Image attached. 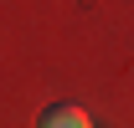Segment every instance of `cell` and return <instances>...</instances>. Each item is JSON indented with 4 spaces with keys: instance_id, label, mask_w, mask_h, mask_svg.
Returning a JSON list of instances; mask_svg holds the SVG:
<instances>
[{
    "instance_id": "1",
    "label": "cell",
    "mask_w": 134,
    "mask_h": 128,
    "mask_svg": "<svg viewBox=\"0 0 134 128\" xmlns=\"http://www.w3.org/2000/svg\"><path fill=\"white\" fill-rule=\"evenodd\" d=\"M36 128H93V118L77 103H47L41 118H36Z\"/></svg>"
}]
</instances>
